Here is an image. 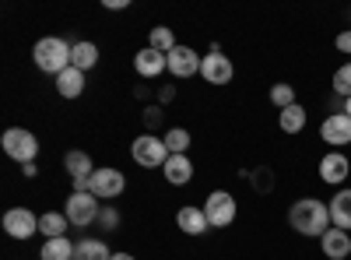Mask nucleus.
Returning <instances> with one entry per match:
<instances>
[{
  "label": "nucleus",
  "mask_w": 351,
  "mask_h": 260,
  "mask_svg": "<svg viewBox=\"0 0 351 260\" xmlns=\"http://www.w3.org/2000/svg\"><path fill=\"white\" fill-rule=\"evenodd\" d=\"M288 225L295 228L299 236L319 239L334 225L330 222V204H324V200H316V197H302V200H295V204L288 208Z\"/></svg>",
  "instance_id": "nucleus-1"
},
{
  "label": "nucleus",
  "mask_w": 351,
  "mask_h": 260,
  "mask_svg": "<svg viewBox=\"0 0 351 260\" xmlns=\"http://www.w3.org/2000/svg\"><path fill=\"white\" fill-rule=\"evenodd\" d=\"M71 49H74V46H67L64 39L46 36V39H39V43H36V49H32V60H36V67H39L43 74L60 78V74L71 67Z\"/></svg>",
  "instance_id": "nucleus-2"
},
{
  "label": "nucleus",
  "mask_w": 351,
  "mask_h": 260,
  "mask_svg": "<svg viewBox=\"0 0 351 260\" xmlns=\"http://www.w3.org/2000/svg\"><path fill=\"white\" fill-rule=\"evenodd\" d=\"M0 148H4V155H8V158H14V162L28 165V162H36V155H39V141H36V134H32V130H25V127H11V130H4V137H0Z\"/></svg>",
  "instance_id": "nucleus-3"
},
{
  "label": "nucleus",
  "mask_w": 351,
  "mask_h": 260,
  "mask_svg": "<svg viewBox=\"0 0 351 260\" xmlns=\"http://www.w3.org/2000/svg\"><path fill=\"white\" fill-rule=\"evenodd\" d=\"M130 155L137 165L144 169H162L169 162V148H165V137H155V134H141L134 144H130Z\"/></svg>",
  "instance_id": "nucleus-4"
},
{
  "label": "nucleus",
  "mask_w": 351,
  "mask_h": 260,
  "mask_svg": "<svg viewBox=\"0 0 351 260\" xmlns=\"http://www.w3.org/2000/svg\"><path fill=\"white\" fill-rule=\"evenodd\" d=\"M236 197H232L228 190H215L208 200H204V215H208V225L211 228H228L232 222H236Z\"/></svg>",
  "instance_id": "nucleus-5"
},
{
  "label": "nucleus",
  "mask_w": 351,
  "mask_h": 260,
  "mask_svg": "<svg viewBox=\"0 0 351 260\" xmlns=\"http://www.w3.org/2000/svg\"><path fill=\"white\" fill-rule=\"evenodd\" d=\"M99 197L95 193H71L67 197V208H64V215H67V222L71 225H77V228H84V225H92L95 218H99Z\"/></svg>",
  "instance_id": "nucleus-6"
},
{
  "label": "nucleus",
  "mask_w": 351,
  "mask_h": 260,
  "mask_svg": "<svg viewBox=\"0 0 351 260\" xmlns=\"http://www.w3.org/2000/svg\"><path fill=\"white\" fill-rule=\"evenodd\" d=\"M123 187H127L123 172H120V169H112V165L95 169V172H92V180H88V193H95L99 200H112V197H120V193H123Z\"/></svg>",
  "instance_id": "nucleus-7"
},
{
  "label": "nucleus",
  "mask_w": 351,
  "mask_h": 260,
  "mask_svg": "<svg viewBox=\"0 0 351 260\" xmlns=\"http://www.w3.org/2000/svg\"><path fill=\"white\" fill-rule=\"evenodd\" d=\"M0 225H4V233H8L11 239H21V243H25V239H32V236L39 233V215H32L28 208H11Z\"/></svg>",
  "instance_id": "nucleus-8"
},
{
  "label": "nucleus",
  "mask_w": 351,
  "mask_h": 260,
  "mask_svg": "<svg viewBox=\"0 0 351 260\" xmlns=\"http://www.w3.org/2000/svg\"><path fill=\"white\" fill-rule=\"evenodd\" d=\"M200 78L208 81V84H228L232 78H236V67H232V60L215 46V49L200 60Z\"/></svg>",
  "instance_id": "nucleus-9"
},
{
  "label": "nucleus",
  "mask_w": 351,
  "mask_h": 260,
  "mask_svg": "<svg viewBox=\"0 0 351 260\" xmlns=\"http://www.w3.org/2000/svg\"><path fill=\"white\" fill-rule=\"evenodd\" d=\"M319 137H324L330 148H344V144H351V117L348 113H330V117L319 123Z\"/></svg>",
  "instance_id": "nucleus-10"
},
{
  "label": "nucleus",
  "mask_w": 351,
  "mask_h": 260,
  "mask_svg": "<svg viewBox=\"0 0 351 260\" xmlns=\"http://www.w3.org/2000/svg\"><path fill=\"white\" fill-rule=\"evenodd\" d=\"M348 172H351V162L344 152H327L324 158H319V180H324L327 187H341L348 180Z\"/></svg>",
  "instance_id": "nucleus-11"
},
{
  "label": "nucleus",
  "mask_w": 351,
  "mask_h": 260,
  "mask_svg": "<svg viewBox=\"0 0 351 260\" xmlns=\"http://www.w3.org/2000/svg\"><path fill=\"white\" fill-rule=\"evenodd\" d=\"M200 60L204 56H197L190 46H176L169 53V74L172 78H193V74H200Z\"/></svg>",
  "instance_id": "nucleus-12"
},
{
  "label": "nucleus",
  "mask_w": 351,
  "mask_h": 260,
  "mask_svg": "<svg viewBox=\"0 0 351 260\" xmlns=\"http://www.w3.org/2000/svg\"><path fill=\"white\" fill-rule=\"evenodd\" d=\"M319 250H324V257H330V260H344L351 253V236L344 233V228L330 225L327 233L319 236Z\"/></svg>",
  "instance_id": "nucleus-13"
},
{
  "label": "nucleus",
  "mask_w": 351,
  "mask_h": 260,
  "mask_svg": "<svg viewBox=\"0 0 351 260\" xmlns=\"http://www.w3.org/2000/svg\"><path fill=\"white\" fill-rule=\"evenodd\" d=\"M134 67H137L141 78H158L162 71H169V56L158 53V49H152V46H144V49L134 56Z\"/></svg>",
  "instance_id": "nucleus-14"
},
{
  "label": "nucleus",
  "mask_w": 351,
  "mask_h": 260,
  "mask_svg": "<svg viewBox=\"0 0 351 260\" xmlns=\"http://www.w3.org/2000/svg\"><path fill=\"white\" fill-rule=\"evenodd\" d=\"M162 176L172 183V187H183L193 180V162L190 155H169V162L162 165Z\"/></svg>",
  "instance_id": "nucleus-15"
},
{
  "label": "nucleus",
  "mask_w": 351,
  "mask_h": 260,
  "mask_svg": "<svg viewBox=\"0 0 351 260\" xmlns=\"http://www.w3.org/2000/svg\"><path fill=\"white\" fill-rule=\"evenodd\" d=\"M176 225H180L186 236H204V233L211 228L204 208H180V215H176Z\"/></svg>",
  "instance_id": "nucleus-16"
},
{
  "label": "nucleus",
  "mask_w": 351,
  "mask_h": 260,
  "mask_svg": "<svg viewBox=\"0 0 351 260\" xmlns=\"http://www.w3.org/2000/svg\"><path fill=\"white\" fill-rule=\"evenodd\" d=\"M330 222L344 233H351V190H337L330 197Z\"/></svg>",
  "instance_id": "nucleus-17"
},
{
  "label": "nucleus",
  "mask_w": 351,
  "mask_h": 260,
  "mask_svg": "<svg viewBox=\"0 0 351 260\" xmlns=\"http://www.w3.org/2000/svg\"><path fill=\"white\" fill-rule=\"evenodd\" d=\"M95 64H99V46H95V43H88V39L74 43V49H71V67H77V71H92Z\"/></svg>",
  "instance_id": "nucleus-18"
},
{
  "label": "nucleus",
  "mask_w": 351,
  "mask_h": 260,
  "mask_svg": "<svg viewBox=\"0 0 351 260\" xmlns=\"http://www.w3.org/2000/svg\"><path fill=\"white\" fill-rule=\"evenodd\" d=\"M56 92H60L64 99H77V95L84 92V71L67 67L60 78H56Z\"/></svg>",
  "instance_id": "nucleus-19"
},
{
  "label": "nucleus",
  "mask_w": 351,
  "mask_h": 260,
  "mask_svg": "<svg viewBox=\"0 0 351 260\" xmlns=\"http://www.w3.org/2000/svg\"><path fill=\"white\" fill-rule=\"evenodd\" d=\"M67 228H71V222H67L64 211H46V215L39 218V233H43L46 239H60V236H67Z\"/></svg>",
  "instance_id": "nucleus-20"
},
{
  "label": "nucleus",
  "mask_w": 351,
  "mask_h": 260,
  "mask_svg": "<svg viewBox=\"0 0 351 260\" xmlns=\"http://www.w3.org/2000/svg\"><path fill=\"white\" fill-rule=\"evenodd\" d=\"M64 169L71 172V180H88V176L95 172L88 152H67V155H64Z\"/></svg>",
  "instance_id": "nucleus-21"
},
{
  "label": "nucleus",
  "mask_w": 351,
  "mask_h": 260,
  "mask_svg": "<svg viewBox=\"0 0 351 260\" xmlns=\"http://www.w3.org/2000/svg\"><path fill=\"white\" fill-rule=\"evenodd\" d=\"M39 260H74V243L67 236L60 239H46L39 250Z\"/></svg>",
  "instance_id": "nucleus-22"
},
{
  "label": "nucleus",
  "mask_w": 351,
  "mask_h": 260,
  "mask_svg": "<svg viewBox=\"0 0 351 260\" xmlns=\"http://www.w3.org/2000/svg\"><path fill=\"white\" fill-rule=\"evenodd\" d=\"M74 260H112V250L102 239H81L74 246Z\"/></svg>",
  "instance_id": "nucleus-23"
},
{
  "label": "nucleus",
  "mask_w": 351,
  "mask_h": 260,
  "mask_svg": "<svg viewBox=\"0 0 351 260\" xmlns=\"http://www.w3.org/2000/svg\"><path fill=\"white\" fill-rule=\"evenodd\" d=\"M278 123H281L285 134H302V127H306V109H302L299 102H295V106H288V109H281Z\"/></svg>",
  "instance_id": "nucleus-24"
},
{
  "label": "nucleus",
  "mask_w": 351,
  "mask_h": 260,
  "mask_svg": "<svg viewBox=\"0 0 351 260\" xmlns=\"http://www.w3.org/2000/svg\"><path fill=\"white\" fill-rule=\"evenodd\" d=\"M148 46L169 56V53H172L176 46H180V43H176V36H172V28H165V25H158V28H152V39H148Z\"/></svg>",
  "instance_id": "nucleus-25"
},
{
  "label": "nucleus",
  "mask_w": 351,
  "mask_h": 260,
  "mask_svg": "<svg viewBox=\"0 0 351 260\" xmlns=\"http://www.w3.org/2000/svg\"><path fill=\"white\" fill-rule=\"evenodd\" d=\"M165 148H169V155H186V152H190V130L172 127V130L165 134Z\"/></svg>",
  "instance_id": "nucleus-26"
},
{
  "label": "nucleus",
  "mask_w": 351,
  "mask_h": 260,
  "mask_svg": "<svg viewBox=\"0 0 351 260\" xmlns=\"http://www.w3.org/2000/svg\"><path fill=\"white\" fill-rule=\"evenodd\" d=\"M271 102L278 106V109H288V106H295V88H291V84H274L271 88Z\"/></svg>",
  "instance_id": "nucleus-27"
},
{
  "label": "nucleus",
  "mask_w": 351,
  "mask_h": 260,
  "mask_svg": "<svg viewBox=\"0 0 351 260\" xmlns=\"http://www.w3.org/2000/svg\"><path fill=\"white\" fill-rule=\"evenodd\" d=\"M330 84H334L337 95L348 99V95H351V64H341V67L334 71V81H330Z\"/></svg>",
  "instance_id": "nucleus-28"
},
{
  "label": "nucleus",
  "mask_w": 351,
  "mask_h": 260,
  "mask_svg": "<svg viewBox=\"0 0 351 260\" xmlns=\"http://www.w3.org/2000/svg\"><path fill=\"white\" fill-rule=\"evenodd\" d=\"M250 183H253L260 193L274 190V169H253V172H250Z\"/></svg>",
  "instance_id": "nucleus-29"
},
{
  "label": "nucleus",
  "mask_w": 351,
  "mask_h": 260,
  "mask_svg": "<svg viewBox=\"0 0 351 260\" xmlns=\"http://www.w3.org/2000/svg\"><path fill=\"white\" fill-rule=\"evenodd\" d=\"M99 222H102V228H116V225H120V211L106 204V208L99 211Z\"/></svg>",
  "instance_id": "nucleus-30"
},
{
  "label": "nucleus",
  "mask_w": 351,
  "mask_h": 260,
  "mask_svg": "<svg viewBox=\"0 0 351 260\" xmlns=\"http://www.w3.org/2000/svg\"><path fill=\"white\" fill-rule=\"evenodd\" d=\"M334 46H337L341 53H348V56H351V28H344V32L334 39Z\"/></svg>",
  "instance_id": "nucleus-31"
},
{
  "label": "nucleus",
  "mask_w": 351,
  "mask_h": 260,
  "mask_svg": "<svg viewBox=\"0 0 351 260\" xmlns=\"http://www.w3.org/2000/svg\"><path fill=\"white\" fill-rule=\"evenodd\" d=\"M102 4H106L109 11H123V8H127V0H102Z\"/></svg>",
  "instance_id": "nucleus-32"
},
{
  "label": "nucleus",
  "mask_w": 351,
  "mask_h": 260,
  "mask_svg": "<svg viewBox=\"0 0 351 260\" xmlns=\"http://www.w3.org/2000/svg\"><path fill=\"white\" fill-rule=\"evenodd\" d=\"M21 172H25L28 180H36V172H39V165H36V162H28V165H21Z\"/></svg>",
  "instance_id": "nucleus-33"
},
{
  "label": "nucleus",
  "mask_w": 351,
  "mask_h": 260,
  "mask_svg": "<svg viewBox=\"0 0 351 260\" xmlns=\"http://www.w3.org/2000/svg\"><path fill=\"white\" fill-rule=\"evenodd\" d=\"M112 260H134L130 253H112Z\"/></svg>",
  "instance_id": "nucleus-34"
},
{
  "label": "nucleus",
  "mask_w": 351,
  "mask_h": 260,
  "mask_svg": "<svg viewBox=\"0 0 351 260\" xmlns=\"http://www.w3.org/2000/svg\"><path fill=\"white\" fill-rule=\"evenodd\" d=\"M344 113H348V117H351V95L344 99Z\"/></svg>",
  "instance_id": "nucleus-35"
}]
</instances>
